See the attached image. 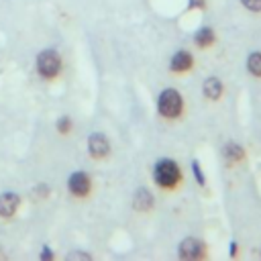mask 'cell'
Here are the masks:
<instances>
[{
    "label": "cell",
    "instance_id": "cell-12",
    "mask_svg": "<svg viewBox=\"0 0 261 261\" xmlns=\"http://www.w3.org/2000/svg\"><path fill=\"white\" fill-rule=\"evenodd\" d=\"M224 157H226V161H239V159H243V149H241V145H237V143H226V147H224Z\"/></svg>",
    "mask_w": 261,
    "mask_h": 261
},
{
    "label": "cell",
    "instance_id": "cell-6",
    "mask_svg": "<svg viewBox=\"0 0 261 261\" xmlns=\"http://www.w3.org/2000/svg\"><path fill=\"white\" fill-rule=\"evenodd\" d=\"M88 151H90V155L94 159H104L110 153V145H108V141H106L104 135L96 133V135H90L88 137Z\"/></svg>",
    "mask_w": 261,
    "mask_h": 261
},
{
    "label": "cell",
    "instance_id": "cell-16",
    "mask_svg": "<svg viewBox=\"0 0 261 261\" xmlns=\"http://www.w3.org/2000/svg\"><path fill=\"white\" fill-rule=\"evenodd\" d=\"M67 259H69V261H73V259L90 261V259H92V255H90V253H82V251H71V253H67Z\"/></svg>",
    "mask_w": 261,
    "mask_h": 261
},
{
    "label": "cell",
    "instance_id": "cell-20",
    "mask_svg": "<svg viewBox=\"0 0 261 261\" xmlns=\"http://www.w3.org/2000/svg\"><path fill=\"white\" fill-rule=\"evenodd\" d=\"M230 255H232V257L237 255V243H230Z\"/></svg>",
    "mask_w": 261,
    "mask_h": 261
},
{
    "label": "cell",
    "instance_id": "cell-8",
    "mask_svg": "<svg viewBox=\"0 0 261 261\" xmlns=\"http://www.w3.org/2000/svg\"><path fill=\"white\" fill-rule=\"evenodd\" d=\"M133 206H135V210H139V212H149V210L153 208V196H151V192L145 190V188L137 190L135 200H133Z\"/></svg>",
    "mask_w": 261,
    "mask_h": 261
},
{
    "label": "cell",
    "instance_id": "cell-19",
    "mask_svg": "<svg viewBox=\"0 0 261 261\" xmlns=\"http://www.w3.org/2000/svg\"><path fill=\"white\" fill-rule=\"evenodd\" d=\"M51 257H53V253H51V251L45 247V249L41 251V259H51Z\"/></svg>",
    "mask_w": 261,
    "mask_h": 261
},
{
    "label": "cell",
    "instance_id": "cell-4",
    "mask_svg": "<svg viewBox=\"0 0 261 261\" xmlns=\"http://www.w3.org/2000/svg\"><path fill=\"white\" fill-rule=\"evenodd\" d=\"M67 188H69V192H71L73 196L84 198V196H88V192H90V188H92V181H90L88 173H84V171H75V173L69 175V179H67Z\"/></svg>",
    "mask_w": 261,
    "mask_h": 261
},
{
    "label": "cell",
    "instance_id": "cell-7",
    "mask_svg": "<svg viewBox=\"0 0 261 261\" xmlns=\"http://www.w3.org/2000/svg\"><path fill=\"white\" fill-rule=\"evenodd\" d=\"M18 204H20V200H18L16 194H12V192L0 194V216H2V218H10V216L16 212Z\"/></svg>",
    "mask_w": 261,
    "mask_h": 261
},
{
    "label": "cell",
    "instance_id": "cell-3",
    "mask_svg": "<svg viewBox=\"0 0 261 261\" xmlns=\"http://www.w3.org/2000/svg\"><path fill=\"white\" fill-rule=\"evenodd\" d=\"M37 69L47 80L55 77L61 71V59H59V55L53 49H47V51L39 53V57H37Z\"/></svg>",
    "mask_w": 261,
    "mask_h": 261
},
{
    "label": "cell",
    "instance_id": "cell-15",
    "mask_svg": "<svg viewBox=\"0 0 261 261\" xmlns=\"http://www.w3.org/2000/svg\"><path fill=\"white\" fill-rule=\"evenodd\" d=\"M243 2V6L247 8V10H251V12H259L261 10V0H241Z\"/></svg>",
    "mask_w": 261,
    "mask_h": 261
},
{
    "label": "cell",
    "instance_id": "cell-18",
    "mask_svg": "<svg viewBox=\"0 0 261 261\" xmlns=\"http://www.w3.org/2000/svg\"><path fill=\"white\" fill-rule=\"evenodd\" d=\"M206 0H190V8H204Z\"/></svg>",
    "mask_w": 261,
    "mask_h": 261
},
{
    "label": "cell",
    "instance_id": "cell-10",
    "mask_svg": "<svg viewBox=\"0 0 261 261\" xmlns=\"http://www.w3.org/2000/svg\"><path fill=\"white\" fill-rule=\"evenodd\" d=\"M202 92H204L206 98H210V100H218L220 94H222V82H220L218 77H208V80L204 82Z\"/></svg>",
    "mask_w": 261,
    "mask_h": 261
},
{
    "label": "cell",
    "instance_id": "cell-17",
    "mask_svg": "<svg viewBox=\"0 0 261 261\" xmlns=\"http://www.w3.org/2000/svg\"><path fill=\"white\" fill-rule=\"evenodd\" d=\"M192 169H194V175H196L198 184L204 186V175H202V171H200V163H198V161H192Z\"/></svg>",
    "mask_w": 261,
    "mask_h": 261
},
{
    "label": "cell",
    "instance_id": "cell-11",
    "mask_svg": "<svg viewBox=\"0 0 261 261\" xmlns=\"http://www.w3.org/2000/svg\"><path fill=\"white\" fill-rule=\"evenodd\" d=\"M212 41H214L212 29H200V31L194 35V43H196L198 47H208Z\"/></svg>",
    "mask_w": 261,
    "mask_h": 261
},
{
    "label": "cell",
    "instance_id": "cell-13",
    "mask_svg": "<svg viewBox=\"0 0 261 261\" xmlns=\"http://www.w3.org/2000/svg\"><path fill=\"white\" fill-rule=\"evenodd\" d=\"M247 67L253 75L261 77V53H251L249 59H247Z\"/></svg>",
    "mask_w": 261,
    "mask_h": 261
},
{
    "label": "cell",
    "instance_id": "cell-2",
    "mask_svg": "<svg viewBox=\"0 0 261 261\" xmlns=\"http://www.w3.org/2000/svg\"><path fill=\"white\" fill-rule=\"evenodd\" d=\"M179 177H181V173H179V167L175 165V161H171V159L157 161V165H155V181L161 188H167L169 190V188L177 186Z\"/></svg>",
    "mask_w": 261,
    "mask_h": 261
},
{
    "label": "cell",
    "instance_id": "cell-9",
    "mask_svg": "<svg viewBox=\"0 0 261 261\" xmlns=\"http://www.w3.org/2000/svg\"><path fill=\"white\" fill-rule=\"evenodd\" d=\"M194 59L188 51H177L173 57H171V69L173 71H188L192 67Z\"/></svg>",
    "mask_w": 261,
    "mask_h": 261
},
{
    "label": "cell",
    "instance_id": "cell-14",
    "mask_svg": "<svg viewBox=\"0 0 261 261\" xmlns=\"http://www.w3.org/2000/svg\"><path fill=\"white\" fill-rule=\"evenodd\" d=\"M69 128H71V120H69V116H61L59 120H57V130L59 133H69Z\"/></svg>",
    "mask_w": 261,
    "mask_h": 261
},
{
    "label": "cell",
    "instance_id": "cell-1",
    "mask_svg": "<svg viewBox=\"0 0 261 261\" xmlns=\"http://www.w3.org/2000/svg\"><path fill=\"white\" fill-rule=\"evenodd\" d=\"M157 108L159 112L165 116V118H177L181 108H184V102H181V96L177 90L173 88H167L159 94V100H157Z\"/></svg>",
    "mask_w": 261,
    "mask_h": 261
},
{
    "label": "cell",
    "instance_id": "cell-5",
    "mask_svg": "<svg viewBox=\"0 0 261 261\" xmlns=\"http://www.w3.org/2000/svg\"><path fill=\"white\" fill-rule=\"evenodd\" d=\"M204 255H206V249H204V243L202 241L192 239V237L181 241V245H179V257L181 259L194 261V259H202Z\"/></svg>",
    "mask_w": 261,
    "mask_h": 261
}]
</instances>
